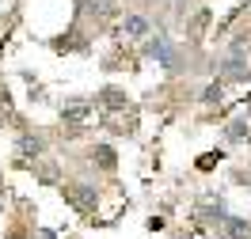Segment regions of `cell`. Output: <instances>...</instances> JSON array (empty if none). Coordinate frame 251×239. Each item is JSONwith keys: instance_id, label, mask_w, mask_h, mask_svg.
<instances>
[{"instance_id": "cell-10", "label": "cell", "mask_w": 251, "mask_h": 239, "mask_svg": "<svg viewBox=\"0 0 251 239\" xmlns=\"http://www.w3.org/2000/svg\"><path fill=\"white\" fill-rule=\"evenodd\" d=\"M225 80H248V65L240 61V57H232V61L225 65Z\"/></svg>"}, {"instance_id": "cell-8", "label": "cell", "mask_w": 251, "mask_h": 239, "mask_svg": "<svg viewBox=\"0 0 251 239\" xmlns=\"http://www.w3.org/2000/svg\"><path fill=\"white\" fill-rule=\"evenodd\" d=\"M225 137H228V141H251V126L244 122V118H236V122H228Z\"/></svg>"}, {"instance_id": "cell-7", "label": "cell", "mask_w": 251, "mask_h": 239, "mask_svg": "<svg viewBox=\"0 0 251 239\" xmlns=\"http://www.w3.org/2000/svg\"><path fill=\"white\" fill-rule=\"evenodd\" d=\"M92 159L99 163V167H103V171H114V163H118L110 144H95V148H92Z\"/></svg>"}, {"instance_id": "cell-2", "label": "cell", "mask_w": 251, "mask_h": 239, "mask_svg": "<svg viewBox=\"0 0 251 239\" xmlns=\"http://www.w3.org/2000/svg\"><path fill=\"white\" fill-rule=\"evenodd\" d=\"M149 57L164 68H175V46L168 42V34H156L152 42H149Z\"/></svg>"}, {"instance_id": "cell-3", "label": "cell", "mask_w": 251, "mask_h": 239, "mask_svg": "<svg viewBox=\"0 0 251 239\" xmlns=\"http://www.w3.org/2000/svg\"><path fill=\"white\" fill-rule=\"evenodd\" d=\"M88 114H92V103H84V99H73V103H65V107H61L65 126H80Z\"/></svg>"}, {"instance_id": "cell-5", "label": "cell", "mask_w": 251, "mask_h": 239, "mask_svg": "<svg viewBox=\"0 0 251 239\" xmlns=\"http://www.w3.org/2000/svg\"><path fill=\"white\" fill-rule=\"evenodd\" d=\"M221 228H225V236H228V239H248L251 236V224L244 220V217H228V213H225Z\"/></svg>"}, {"instance_id": "cell-9", "label": "cell", "mask_w": 251, "mask_h": 239, "mask_svg": "<svg viewBox=\"0 0 251 239\" xmlns=\"http://www.w3.org/2000/svg\"><path fill=\"white\" fill-rule=\"evenodd\" d=\"M99 103H103L107 110H122V107H126V95L118 91V87H107V91L99 95Z\"/></svg>"}, {"instance_id": "cell-11", "label": "cell", "mask_w": 251, "mask_h": 239, "mask_svg": "<svg viewBox=\"0 0 251 239\" xmlns=\"http://www.w3.org/2000/svg\"><path fill=\"white\" fill-rule=\"evenodd\" d=\"M202 103H221V84H209L202 91Z\"/></svg>"}, {"instance_id": "cell-14", "label": "cell", "mask_w": 251, "mask_h": 239, "mask_svg": "<svg viewBox=\"0 0 251 239\" xmlns=\"http://www.w3.org/2000/svg\"><path fill=\"white\" fill-rule=\"evenodd\" d=\"M0 8H4V0H0Z\"/></svg>"}, {"instance_id": "cell-13", "label": "cell", "mask_w": 251, "mask_h": 239, "mask_svg": "<svg viewBox=\"0 0 251 239\" xmlns=\"http://www.w3.org/2000/svg\"><path fill=\"white\" fill-rule=\"evenodd\" d=\"M42 239H53V236H50V232H46V236H42Z\"/></svg>"}, {"instance_id": "cell-1", "label": "cell", "mask_w": 251, "mask_h": 239, "mask_svg": "<svg viewBox=\"0 0 251 239\" xmlns=\"http://www.w3.org/2000/svg\"><path fill=\"white\" fill-rule=\"evenodd\" d=\"M65 194H69V201L76 209H84V213H95V205H99V194H95L92 182H73Z\"/></svg>"}, {"instance_id": "cell-6", "label": "cell", "mask_w": 251, "mask_h": 239, "mask_svg": "<svg viewBox=\"0 0 251 239\" xmlns=\"http://www.w3.org/2000/svg\"><path fill=\"white\" fill-rule=\"evenodd\" d=\"M122 31L129 34V38H145V34H149V19H145V16H126L122 19Z\"/></svg>"}, {"instance_id": "cell-12", "label": "cell", "mask_w": 251, "mask_h": 239, "mask_svg": "<svg viewBox=\"0 0 251 239\" xmlns=\"http://www.w3.org/2000/svg\"><path fill=\"white\" fill-rule=\"evenodd\" d=\"M217 159H221V152H205V156L198 159V167H202V171H209V167H213Z\"/></svg>"}, {"instance_id": "cell-4", "label": "cell", "mask_w": 251, "mask_h": 239, "mask_svg": "<svg viewBox=\"0 0 251 239\" xmlns=\"http://www.w3.org/2000/svg\"><path fill=\"white\" fill-rule=\"evenodd\" d=\"M42 152H46L42 137H31V133H27V137H19V141H16V156H23V159H38Z\"/></svg>"}]
</instances>
